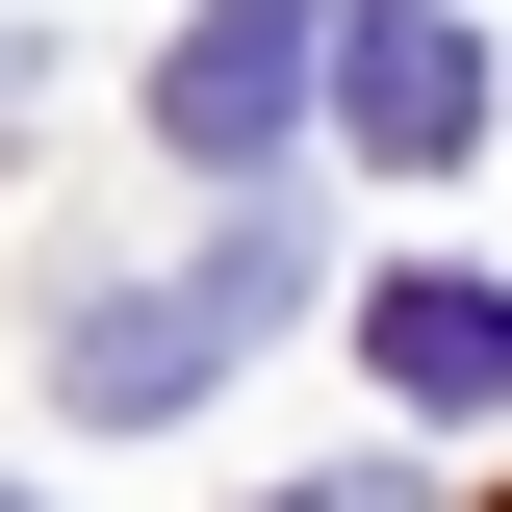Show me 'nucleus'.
Returning <instances> with one entry per match:
<instances>
[{
	"mask_svg": "<svg viewBox=\"0 0 512 512\" xmlns=\"http://www.w3.org/2000/svg\"><path fill=\"white\" fill-rule=\"evenodd\" d=\"M308 52H333V103H359L384 180H461V154H487V26H461V0H333Z\"/></svg>",
	"mask_w": 512,
	"mask_h": 512,
	"instance_id": "obj_1",
	"label": "nucleus"
},
{
	"mask_svg": "<svg viewBox=\"0 0 512 512\" xmlns=\"http://www.w3.org/2000/svg\"><path fill=\"white\" fill-rule=\"evenodd\" d=\"M256 308H282V231H231L205 282H154V308H77V333H52V384H77V410H180V384H231V359H256Z\"/></svg>",
	"mask_w": 512,
	"mask_h": 512,
	"instance_id": "obj_2",
	"label": "nucleus"
},
{
	"mask_svg": "<svg viewBox=\"0 0 512 512\" xmlns=\"http://www.w3.org/2000/svg\"><path fill=\"white\" fill-rule=\"evenodd\" d=\"M282 103H308V0H205L154 52V128L180 154H282Z\"/></svg>",
	"mask_w": 512,
	"mask_h": 512,
	"instance_id": "obj_3",
	"label": "nucleus"
},
{
	"mask_svg": "<svg viewBox=\"0 0 512 512\" xmlns=\"http://www.w3.org/2000/svg\"><path fill=\"white\" fill-rule=\"evenodd\" d=\"M359 359H384V410H512V282H384Z\"/></svg>",
	"mask_w": 512,
	"mask_h": 512,
	"instance_id": "obj_4",
	"label": "nucleus"
},
{
	"mask_svg": "<svg viewBox=\"0 0 512 512\" xmlns=\"http://www.w3.org/2000/svg\"><path fill=\"white\" fill-rule=\"evenodd\" d=\"M282 512H410V461H333V487H282Z\"/></svg>",
	"mask_w": 512,
	"mask_h": 512,
	"instance_id": "obj_5",
	"label": "nucleus"
}]
</instances>
